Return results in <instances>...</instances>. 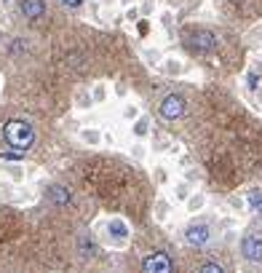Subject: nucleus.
I'll return each mask as SVG.
<instances>
[{"label":"nucleus","mask_w":262,"mask_h":273,"mask_svg":"<svg viewBox=\"0 0 262 273\" xmlns=\"http://www.w3.org/2000/svg\"><path fill=\"white\" fill-rule=\"evenodd\" d=\"M3 139L11 150H19V153H27L35 139H38V132H35V126L25 118H11V121L3 123Z\"/></svg>","instance_id":"obj_1"},{"label":"nucleus","mask_w":262,"mask_h":273,"mask_svg":"<svg viewBox=\"0 0 262 273\" xmlns=\"http://www.w3.org/2000/svg\"><path fill=\"white\" fill-rule=\"evenodd\" d=\"M182 241L190 246V249H206L211 246L214 241V228L211 222H204V220H193L182 228Z\"/></svg>","instance_id":"obj_2"},{"label":"nucleus","mask_w":262,"mask_h":273,"mask_svg":"<svg viewBox=\"0 0 262 273\" xmlns=\"http://www.w3.org/2000/svg\"><path fill=\"white\" fill-rule=\"evenodd\" d=\"M187 115V99L185 94L174 91V94H166V97L158 102V118L166 123H174V121H182Z\"/></svg>","instance_id":"obj_3"},{"label":"nucleus","mask_w":262,"mask_h":273,"mask_svg":"<svg viewBox=\"0 0 262 273\" xmlns=\"http://www.w3.org/2000/svg\"><path fill=\"white\" fill-rule=\"evenodd\" d=\"M104 241L110 249H126L131 241V225L123 217H110L104 222Z\"/></svg>","instance_id":"obj_4"},{"label":"nucleus","mask_w":262,"mask_h":273,"mask_svg":"<svg viewBox=\"0 0 262 273\" xmlns=\"http://www.w3.org/2000/svg\"><path fill=\"white\" fill-rule=\"evenodd\" d=\"M142 273H174V260L163 249H152L142 257Z\"/></svg>","instance_id":"obj_5"},{"label":"nucleus","mask_w":262,"mask_h":273,"mask_svg":"<svg viewBox=\"0 0 262 273\" xmlns=\"http://www.w3.org/2000/svg\"><path fill=\"white\" fill-rule=\"evenodd\" d=\"M99 239L94 236L91 230H80L75 236V255L80 263H91V260H97L99 257Z\"/></svg>","instance_id":"obj_6"},{"label":"nucleus","mask_w":262,"mask_h":273,"mask_svg":"<svg viewBox=\"0 0 262 273\" xmlns=\"http://www.w3.org/2000/svg\"><path fill=\"white\" fill-rule=\"evenodd\" d=\"M185 43H187V49L195 51V54H211L217 49V35L211 30H193L185 38Z\"/></svg>","instance_id":"obj_7"},{"label":"nucleus","mask_w":262,"mask_h":273,"mask_svg":"<svg viewBox=\"0 0 262 273\" xmlns=\"http://www.w3.org/2000/svg\"><path fill=\"white\" fill-rule=\"evenodd\" d=\"M43 196H46V201H49L51 206H59V209H67V206H73V204H75L73 191H70L67 185H62V182H51V185H46Z\"/></svg>","instance_id":"obj_8"},{"label":"nucleus","mask_w":262,"mask_h":273,"mask_svg":"<svg viewBox=\"0 0 262 273\" xmlns=\"http://www.w3.org/2000/svg\"><path fill=\"white\" fill-rule=\"evenodd\" d=\"M241 257L246 260V263H254V265L262 263V233L249 230L244 236L241 239Z\"/></svg>","instance_id":"obj_9"},{"label":"nucleus","mask_w":262,"mask_h":273,"mask_svg":"<svg viewBox=\"0 0 262 273\" xmlns=\"http://www.w3.org/2000/svg\"><path fill=\"white\" fill-rule=\"evenodd\" d=\"M78 139L86 148H99V145H104V132L99 126H83L78 132Z\"/></svg>","instance_id":"obj_10"},{"label":"nucleus","mask_w":262,"mask_h":273,"mask_svg":"<svg viewBox=\"0 0 262 273\" xmlns=\"http://www.w3.org/2000/svg\"><path fill=\"white\" fill-rule=\"evenodd\" d=\"M19 11L25 19L35 22L46 14V0H19Z\"/></svg>","instance_id":"obj_11"},{"label":"nucleus","mask_w":262,"mask_h":273,"mask_svg":"<svg viewBox=\"0 0 262 273\" xmlns=\"http://www.w3.org/2000/svg\"><path fill=\"white\" fill-rule=\"evenodd\" d=\"M150 132H152V121H150V115L142 113L137 121L131 123V137H134L137 142H145V139L150 137Z\"/></svg>","instance_id":"obj_12"},{"label":"nucleus","mask_w":262,"mask_h":273,"mask_svg":"<svg viewBox=\"0 0 262 273\" xmlns=\"http://www.w3.org/2000/svg\"><path fill=\"white\" fill-rule=\"evenodd\" d=\"M206 206H209V196L201 193V191H198V193L193 191V196L185 201V212H187V215H201Z\"/></svg>","instance_id":"obj_13"},{"label":"nucleus","mask_w":262,"mask_h":273,"mask_svg":"<svg viewBox=\"0 0 262 273\" xmlns=\"http://www.w3.org/2000/svg\"><path fill=\"white\" fill-rule=\"evenodd\" d=\"M0 169L14 185H25V163H0Z\"/></svg>","instance_id":"obj_14"},{"label":"nucleus","mask_w":262,"mask_h":273,"mask_svg":"<svg viewBox=\"0 0 262 273\" xmlns=\"http://www.w3.org/2000/svg\"><path fill=\"white\" fill-rule=\"evenodd\" d=\"M158 73L166 75V78H180V75H185V65L180 62V59H163V65L158 67Z\"/></svg>","instance_id":"obj_15"},{"label":"nucleus","mask_w":262,"mask_h":273,"mask_svg":"<svg viewBox=\"0 0 262 273\" xmlns=\"http://www.w3.org/2000/svg\"><path fill=\"white\" fill-rule=\"evenodd\" d=\"M27 46H30V43H27L25 38H14V40L8 43V49H6V51H8L11 56H25V54L30 51Z\"/></svg>","instance_id":"obj_16"},{"label":"nucleus","mask_w":262,"mask_h":273,"mask_svg":"<svg viewBox=\"0 0 262 273\" xmlns=\"http://www.w3.org/2000/svg\"><path fill=\"white\" fill-rule=\"evenodd\" d=\"M25 156H27V153H19V150L6 148L3 153H0V163H25Z\"/></svg>","instance_id":"obj_17"},{"label":"nucleus","mask_w":262,"mask_h":273,"mask_svg":"<svg viewBox=\"0 0 262 273\" xmlns=\"http://www.w3.org/2000/svg\"><path fill=\"white\" fill-rule=\"evenodd\" d=\"M190 196H193V187H190V182H177V185H174V201L185 204Z\"/></svg>","instance_id":"obj_18"},{"label":"nucleus","mask_w":262,"mask_h":273,"mask_svg":"<svg viewBox=\"0 0 262 273\" xmlns=\"http://www.w3.org/2000/svg\"><path fill=\"white\" fill-rule=\"evenodd\" d=\"M195 273H228V270H225V265L217 263V260H204V263L198 265Z\"/></svg>","instance_id":"obj_19"},{"label":"nucleus","mask_w":262,"mask_h":273,"mask_svg":"<svg viewBox=\"0 0 262 273\" xmlns=\"http://www.w3.org/2000/svg\"><path fill=\"white\" fill-rule=\"evenodd\" d=\"M91 102L94 104H104L107 102V86L104 83H94L91 86Z\"/></svg>","instance_id":"obj_20"},{"label":"nucleus","mask_w":262,"mask_h":273,"mask_svg":"<svg viewBox=\"0 0 262 273\" xmlns=\"http://www.w3.org/2000/svg\"><path fill=\"white\" fill-rule=\"evenodd\" d=\"M246 206L252 212H262V191H249L246 193Z\"/></svg>","instance_id":"obj_21"},{"label":"nucleus","mask_w":262,"mask_h":273,"mask_svg":"<svg viewBox=\"0 0 262 273\" xmlns=\"http://www.w3.org/2000/svg\"><path fill=\"white\" fill-rule=\"evenodd\" d=\"M128 153H131V158H134V161H145L150 150H147V145H145V142H134Z\"/></svg>","instance_id":"obj_22"},{"label":"nucleus","mask_w":262,"mask_h":273,"mask_svg":"<svg viewBox=\"0 0 262 273\" xmlns=\"http://www.w3.org/2000/svg\"><path fill=\"white\" fill-rule=\"evenodd\" d=\"M139 115H142L139 104H126V108L121 110V118H123V121H128V123H134V121H137Z\"/></svg>","instance_id":"obj_23"},{"label":"nucleus","mask_w":262,"mask_h":273,"mask_svg":"<svg viewBox=\"0 0 262 273\" xmlns=\"http://www.w3.org/2000/svg\"><path fill=\"white\" fill-rule=\"evenodd\" d=\"M169 201H166V198H161L158 201V204H156V220L158 222H166V220H169Z\"/></svg>","instance_id":"obj_24"},{"label":"nucleus","mask_w":262,"mask_h":273,"mask_svg":"<svg viewBox=\"0 0 262 273\" xmlns=\"http://www.w3.org/2000/svg\"><path fill=\"white\" fill-rule=\"evenodd\" d=\"M152 174H156V185L158 187L169 185V169H166V166H156V172H152Z\"/></svg>","instance_id":"obj_25"},{"label":"nucleus","mask_w":262,"mask_h":273,"mask_svg":"<svg viewBox=\"0 0 262 273\" xmlns=\"http://www.w3.org/2000/svg\"><path fill=\"white\" fill-rule=\"evenodd\" d=\"M259 83H262V78L254 73V70H252V73H249L246 75V86H249V91H257L259 89Z\"/></svg>","instance_id":"obj_26"},{"label":"nucleus","mask_w":262,"mask_h":273,"mask_svg":"<svg viewBox=\"0 0 262 273\" xmlns=\"http://www.w3.org/2000/svg\"><path fill=\"white\" fill-rule=\"evenodd\" d=\"M75 104H78L80 110H83V108H89V104H94V102H91V91H89V94H86V91H80V94H78V99H75Z\"/></svg>","instance_id":"obj_27"},{"label":"nucleus","mask_w":262,"mask_h":273,"mask_svg":"<svg viewBox=\"0 0 262 273\" xmlns=\"http://www.w3.org/2000/svg\"><path fill=\"white\" fill-rule=\"evenodd\" d=\"M59 3H62L64 8H80V6H83V0H59Z\"/></svg>","instance_id":"obj_28"},{"label":"nucleus","mask_w":262,"mask_h":273,"mask_svg":"<svg viewBox=\"0 0 262 273\" xmlns=\"http://www.w3.org/2000/svg\"><path fill=\"white\" fill-rule=\"evenodd\" d=\"M230 204H233L235 209H244V201H241V198H233V201H230Z\"/></svg>","instance_id":"obj_29"}]
</instances>
